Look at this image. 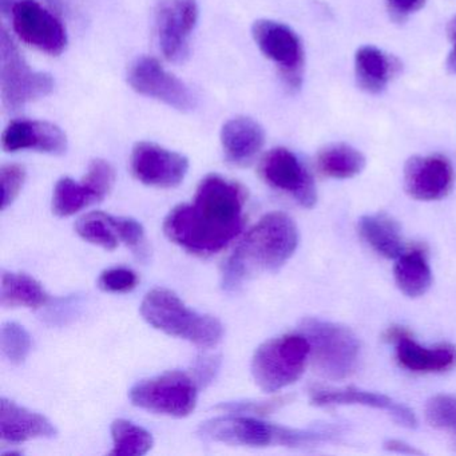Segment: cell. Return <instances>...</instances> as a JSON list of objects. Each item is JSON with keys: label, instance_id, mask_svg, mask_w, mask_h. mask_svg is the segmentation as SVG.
I'll return each mask as SVG.
<instances>
[{"label": "cell", "instance_id": "11", "mask_svg": "<svg viewBox=\"0 0 456 456\" xmlns=\"http://www.w3.org/2000/svg\"><path fill=\"white\" fill-rule=\"evenodd\" d=\"M9 12L15 33L25 44L50 55L62 54L68 46L65 28L37 0H15Z\"/></svg>", "mask_w": 456, "mask_h": 456}, {"label": "cell", "instance_id": "9", "mask_svg": "<svg viewBox=\"0 0 456 456\" xmlns=\"http://www.w3.org/2000/svg\"><path fill=\"white\" fill-rule=\"evenodd\" d=\"M116 183V172L105 159H93L82 183L61 178L53 194V212L58 217H70L90 205L102 201Z\"/></svg>", "mask_w": 456, "mask_h": 456}, {"label": "cell", "instance_id": "10", "mask_svg": "<svg viewBox=\"0 0 456 456\" xmlns=\"http://www.w3.org/2000/svg\"><path fill=\"white\" fill-rule=\"evenodd\" d=\"M252 36L261 53L279 66L285 85L300 89L304 52L297 34L282 23L261 20L253 25Z\"/></svg>", "mask_w": 456, "mask_h": 456}, {"label": "cell", "instance_id": "38", "mask_svg": "<svg viewBox=\"0 0 456 456\" xmlns=\"http://www.w3.org/2000/svg\"><path fill=\"white\" fill-rule=\"evenodd\" d=\"M386 450L391 451V452L405 453V455H420V451L413 448L412 445L407 444V443L400 442V440H388L384 444Z\"/></svg>", "mask_w": 456, "mask_h": 456}, {"label": "cell", "instance_id": "25", "mask_svg": "<svg viewBox=\"0 0 456 456\" xmlns=\"http://www.w3.org/2000/svg\"><path fill=\"white\" fill-rule=\"evenodd\" d=\"M395 280L399 289L408 297H419L429 289L432 273L423 250L412 249L397 258Z\"/></svg>", "mask_w": 456, "mask_h": 456}, {"label": "cell", "instance_id": "28", "mask_svg": "<svg viewBox=\"0 0 456 456\" xmlns=\"http://www.w3.org/2000/svg\"><path fill=\"white\" fill-rule=\"evenodd\" d=\"M76 231L85 241L102 247L106 250L117 249L121 242L114 228L113 216L106 213L92 212L82 216L77 221Z\"/></svg>", "mask_w": 456, "mask_h": 456}, {"label": "cell", "instance_id": "17", "mask_svg": "<svg viewBox=\"0 0 456 456\" xmlns=\"http://www.w3.org/2000/svg\"><path fill=\"white\" fill-rule=\"evenodd\" d=\"M4 151H37L52 156H62L68 151V137L57 125L46 121L10 122L2 135Z\"/></svg>", "mask_w": 456, "mask_h": 456}, {"label": "cell", "instance_id": "12", "mask_svg": "<svg viewBox=\"0 0 456 456\" xmlns=\"http://www.w3.org/2000/svg\"><path fill=\"white\" fill-rule=\"evenodd\" d=\"M127 81L138 94L153 98L180 111L196 108V97L177 77L151 57H141L130 65Z\"/></svg>", "mask_w": 456, "mask_h": 456}, {"label": "cell", "instance_id": "8", "mask_svg": "<svg viewBox=\"0 0 456 456\" xmlns=\"http://www.w3.org/2000/svg\"><path fill=\"white\" fill-rule=\"evenodd\" d=\"M129 396L135 407L149 412L186 418L196 408L199 383L188 373L169 370L135 384Z\"/></svg>", "mask_w": 456, "mask_h": 456}, {"label": "cell", "instance_id": "23", "mask_svg": "<svg viewBox=\"0 0 456 456\" xmlns=\"http://www.w3.org/2000/svg\"><path fill=\"white\" fill-rule=\"evenodd\" d=\"M362 239L379 255L386 258H399L403 255V241L396 221L387 215H368L360 218Z\"/></svg>", "mask_w": 456, "mask_h": 456}, {"label": "cell", "instance_id": "1", "mask_svg": "<svg viewBox=\"0 0 456 456\" xmlns=\"http://www.w3.org/2000/svg\"><path fill=\"white\" fill-rule=\"evenodd\" d=\"M245 202L247 193L240 183L207 175L193 201L178 205L165 218V236L193 255H215L244 229Z\"/></svg>", "mask_w": 456, "mask_h": 456}, {"label": "cell", "instance_id": "7", "mask_svg": "<svg viewBox=\"0 0 456 456\" xmlns=\"http://www.w3.org/2000/svg\"><path fill=\"white\" fill-rule=\"evenodd\" d=\"M54 89L52 76L34 71L4 28L0 31V92L4 108L18 111L47 97Z\"/></svg>", "mask_w": 456, "mask_h": 456}, {"label": "cell", "instance_id": "14", "mask_svg": "<svg viewBox=\"0 0 456 456\" xmlns=\"http://www.w3.org/2000/svg\"><path fill=\"white\" fill-rule=\"evenodd\" d=\"M260 175L271 188L290 194L304 208L316 204L314 178L300 159L284 148L272 149L260 162Z\"/></svg>", "mask_w": 456, "mask_h": 456}, {"label": "cell", "instance_id": "26", "mask_svg": "<svg viewBox=\"0 0 456 456\" xmlns=\"http://www.w3.org/2000/svg\"><path fill=\"white\" fill-rule=\"evenodd\" d=\"M364 167V156L346 143L327 146L317 156V169L325 177L346 180L360 175Z\"/></svg>", "mask_w": 456, "mask_h": 456}, {"label": "cell", "instance_id": "3", "mask_svg": "<svg viewBox=\"0 0 456 456\" xmlns=\"http://www.w3.org/2000/svg\"><path fill=\"white\" fill-rule=\"evenodd\" d=\"M141 314L156 330L200 348H213L224 338L220 320L188 308L175 292L165 288L148 292L141 304Z\"/></svg>", "mask_w": 456, "mask_h": 456}, {"label": "cell", "instance_id": "22", "mask_svg": "<svg viewBox=\"0 0 456 456\" xmlns=\"http://www.w3.org/2000/svg\"><path fill=\"white\" fill-rule=\"evenodd\" d=\"M397 69L396 60L373 46L360 47L354 55L357 84L370 94L383 92Z\"/></svg>", "mask_w": 456, "mask_h": 456}, {"label": "cell", "instance_id": "2", "mask_svg": "<svg viewBox=\"0 0 456 456\" xmlns=\"http://www.w3.org/2000/svg\"><path fill=\"white\" fill-rule=\"evenodd\" d=\"M295 221L281 212L264 216L221 268V287L237 292L257 274L279 271L297 249Z\"/></svg>", "mask_w": 456, "mask_h": 456}, {"label": "cell", "instance_id": "35", "mask_svg": "<svg viewBox=\"0 0 456 456\" xmlns=\"http://www.w3.org/2000/svg\"><path fill=\"white\" fill-rule=\"evenodd\" d=\"M424 2L426 0H386V4L392 20L404 22L424 6Z\"/></svg>", "mask_w": 456, "mask_h": 456}, {"label": "cell", "instance_id": "31", "mask_svg": "<svg viewBox=\"0 0 456 456\" xmlns=\"http://www.w3.org/2000/svg\"><path fill=\"white\" fill-rule=\"evenodd\" d=\"M26 181V169L22 165H4L0 170L2 183V209L6 210L22 191Z\"/></svg>", "mask_w": 456, "mask_h": 456}, {"label": "cell", "instance_id": "29", "mask_svg": "<svg viewBox=\"0 0 456 456\" xmlns=\"http://www.w3.org/2000/svg\"><path fill=\"white\" fill-rule=\"evenodd\" d=\"M33 341L30 333L18 322H4L0 330V348L12 364H22L30 354Z\"/></svg>", "mask_w": 456, "mask_h": 456}, {"label": "cell", "instance_id": "30", "mask_svg": "<svg viewBox=\"0 0 456 456\" xmlns=\"http://www.w3.org/2000/svg\"><path fill=\"white\" fill-rule=\"evenodd\" d=\"M426 419L429 426L447 432L456 447V396L436 395L426 405Z\"/></svg>", "mask_w": 456, "mask_h": 456}, {"label": "cell", "instance_id": "15", "mask_svg": "<svg viewBox=\"0 0 456 456\" xmlns=\"http://www.w3.org/2000/svg\"><path fill=\"white\" fill-rule=\"evenodd\" d=\"M133 175L143 185L175 188L189 170L186 157L151 142H138L130 157Z\"/></svg>", "mask_w": 456, "mask_h": 456}, {"label": "cell", "instance_id": "32", "mask_svg": "<svg viewBox=\"0 0 456 456\" xmlns=\"http://www.w3.org/2000/svg\"><path fill=\"white\" fill-rule=\"evenodd\" d=\"M137 285V273L122 266L106 269L98 279V287L109 293L132 292Z\"/></svg>", "mask_w": 456, "mask_h": 456}, {"label": "cell", "instance_id": "13", "mask_svg": "<svg viewBox=\"0 0 456 456\" xmlns=\"http://www.w3.org/2000/svg\"><path fill=\"white\" fill-rule=\"evenodd\" d=\"M199 20L196 0H159L156 31L159 49L169 62L181 63L189 55V38Z\"/></svg>", "mask_w": 456, "mask_h": 456}, {"label": "cell", "instance_id": "19", "mask_svg": "<svg viewBox=\"0 0 456 456\" xmlns=\"http://www.w3.org/2000/svg\"><path fill=\"white\" fill-rule=\"evenodd\" d=\"M57 428L41 413L20 407L17 403L2 397L0 400V440L20 444L31 439H53Z\"/></svg>", "mask_w": 456, "mask_h": 456}, {"label": "cell", "instance_id": "36", "mask_svg": "<svg viewBox=\"0 0 456 456\" xmlns=\"http://www.w3.org/2000/svg\"><path fill=\"white\" fill-rule=\"evenodd\" d=\"M220 362L216 357H204L196 365V380L199 384H208L213 380Z\"/></svg>", "mask_w": 456, "mask_h": 456}, {"label": "cell", "instance_id": "21", "mask_svg": "<svg viewBox=\"0 0 456 456\" xmlns=\"http://www.w3.org/2000/svg\"><path fill=\"white\" fill-rule=\"evenodd\" d=\"M395 344L397 362L411 372H447L456 365V346L452 344H439L427 348L413 341L410 333L397 338Z\"/></svg>", "mask_w": 456, "mask_h": 456}, {"label": "cell", "instance_id": "37", "mask_svg": "<svg viewBox=\"0 0 456 456\" xmlns=\"http://www.w3.org/2000/svg\"><path fill=\"white\" fill-rule=\"evenodd\" d=\"M448 37H450L451 44H452V50L448 55L447 70L456 76V15L448 25Z\"/></svg>", "mask_w": 456, "mask_h": 456}, {"label": "cell", "instance_id": "33", "mask_svg": "<svg viewBox=\"0 0 456 456\" xmlns=\"http://www.w3.org/2000/svg\"><path fill=\"white\" fill-rule=\"evenodd\" d=\"M114 228L119 240L132 249H140L145 241V231L138 221L127 217H113Z\"/></svg>", "mask_w": 456, "mask_h": 456}, {"label": "cell", "instance_id": "5", "mask_svg": "<svg viewBox=\"0 0 456 456\" xmlns=\"http://www.w3.org/2000/svg\"><path fill=\"white\" fill-rule=\"evenodd\" d=\"M300 332L308 338L314 370L330 380H344L356 370L360 344L343 325L319 319H305Z\"/></svg>", "mask_w": 456, "mask_h": 456}, {"label": "cell", "instance_id": "16", "mask_svg": "<svg viewBox=\"0 0 456 456\" xmlns=\"http://www.w3.org/2000/svg\"><path fill=\"white\" fill-rule=\"evenodd\" d=\"M453 169L442 156H416L404 167V186L411 197L419 201H436L450 193Z\"/></svg>", "mask_w": 456, "mask_h": 456}, {"label": "cell", "instance_id": "34", "mask_svg": "<svg viewBox=\"0 0 456 456\" xmlns=\"http://www.w3.org/2000/svg\"><path fill=\"white\" fill-rule=\"evenodd\" d=\"M285 402L287 400L284 397H280V399L269 400V402L229 403V404H224L223 408L232 413H257L258 415V413L272 412V411L281 407Z\"/></svg>", "mask_w": 456, "mask_h": 456}, {"label": "cell", "instance_id": "27", "mask_svg": "<svg viewBox=\"0 0 456 456\" xmlns=\"http://www.w3.org/2000/svg\"><path fill=\"white\" fill-rule=\"evenodd\" d=\"M111 436H113L114 448L111 455L116 456H140L145 455L153 447V436L151 432L142 427L117 419L111 424Z\"/></svg>", "mask_w": 456, "mask_h": 456}, {"label": "cell", "instance_id": "18", "mask_svg": "<svg viewBox=\"0 0 456 456\" xmlns=\"http://www.w3.org/2000/svg\"><path fill=\"white\" fill-rule=\"evenodd\" d=\"M312 404L317 407H332V405H362V407L375 408L379 411H386L394 418L400 426L413 428L416 427V418L412 411L405 405L394 402L386 395L376 392L364 391L356 387H346V388H312Z\"/></svg>", "mask_w": 456, "mask_h": 456}, {"label": "cell", "instance_id": "6", "mask_svg": "<svg viewBox=\"0 0 456 456\" xmlns=\"http://www.w3.org/2000/svg\"><path fill=\"white\" fill-rule=\"evenodd\" d=\"M309 357L311 346L303 333L272 338L253 354V379L263 391L273 394L303 376Z\"/></svg>", "mask_w": 456, "mask_h": 456}, {"label": "cell", "instance_id": "4", "mask_svg": "<svg viewBox=\"0 0 456 456\" xmlns=\"http://www.w3.org/2000/svg\"><path fill=\"white\" fill-rule=\"evenodd\" d=\"M201 439L245 447H306L330 440V432L295 429L266 423L249 416H220L201 424Z\"/></svg>", "mask_w": 456, "mask_h": 456}, {"label": "cell", "instance_id": "20", "mask_svg": "<svg viewBox=\"0 0 456 456\" xmlns=\"http://www.w3.org/2000/svg\"><path fill=\"white\" fill-rule=\"evenodd\" d=\"M265 143L260 124L248 117L229 119L221 130V145L226 161L233 167H249Z\"/></svg>", "mask_w": 456, "mask_h": 456}, {"label": "cell", "instance_id": "24", "mask_svg": "<svg viewBox=\"0 0 456 456\" xmlns=\"http://www.w3.org/2000/svg\"><path fill=\"white\" fill-rule=\"evenodd\" d=\"M50 297L41 282L25 273L4 272L0 285V304L4 308L38 309L49 303Z\"/></svg>", "mask_w": 456, "mask_h": 456}]
</instances>
